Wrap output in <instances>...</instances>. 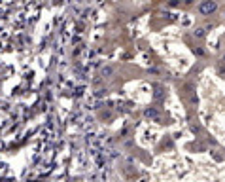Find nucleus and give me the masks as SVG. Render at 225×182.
<instances>
[{"instance_id": "2", "label": "nucleus", "mask_w": 225, "mask_h": 182, "mask_svg": "<svg viewBox=\"0 0 225 182\" xmlns=\"http://www.w3.org/2000/svg\"><path fill=\"white\" fill-rule=\"evenodd\" d=\"M146 114H147V116H150V118H155V120H157V118H159V114H157V110H147V112H146Z\"/></svg>"}, {"instance_id": "1", "label": "nucleus", "mask_w": 225, "mask_h": 182, "mask_svg": "<svg viewBox=\"0 0 225 182\" xmlns=\"http://www.w3.org/2000/svg\"><path fill=\"white\" fill-rule=\"evenodd\" d=\"M214 10H216V2H212V0H206V2L201 4V8H199V11L204 13V15H206V13H212Z\"/></svg>"}]
</instances>
